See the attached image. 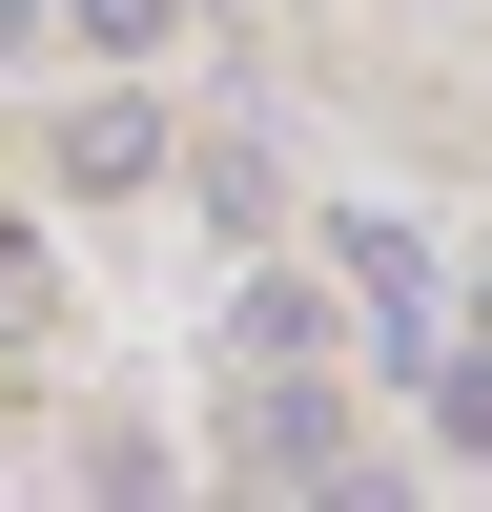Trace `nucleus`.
<instances>
[{
    "instance_id": "20e7f679",
    "label": "nucleus",
    "mask_w": 492,
    "mask_h": 512,
    "mask_svg": "<svg viewBox=\"0 0 492 512\" xmlns=\"http://www.w3.org/2000/svg\"><path fill=\"white\" fill-rule=\"evenodd\" d=\"M41 21H62L82 62H164V41H185V0H41Z\"/></svg>"
},
{
    "instance_id": "39448f33",
    "label": "nucleus",
    "mask_w": 492,
    "mask_h": 512,
    "mask_svg": "<svg viewBox=\"0 0 492 512\" xmlns=\"http://www.w3.org/2000/svg\"><path fill=\"white\" fill-rule=\"evenodd\" d=\"M0 328H41V246H0Z\"/></svg>"
},
{
    "instance_id": "7ed1b4c3",
    "label": "nucleus",
    "mask_w": 492,
    "mask_h": 512,
    "mask_svg": "<svg viewBox=\"0 0 492 512\" xmlns=\"http://www.w3.org/2000/svg\"><path fill=\"white\" fill-rule=\"evenodd\" d=\"M62 185H103V205L164 185V103H82V123H62Z\"/></svg>"
},
{
    "instance_id": "f257e3e1",
    "label": "nucleus",
    "mask_w": 492,
    "mask_h": 512,
    "mask_svg": "<svg viewBox=\"0 0 492 512\" xmlns=\"http://www.w3.org/2000/svg\"><path fill=\"white\" fill-rule=\"evenodd\" d=\"M246 472H287V492L328 472V492H349V410L308 390V349H267V390H246Z\"/></svg>"
},
{
    "instance_id": "f03ea898",
    "label": "nucleus",
    "mask_w": 492,
    "mask_h": 512,
    "mask_svg": "<svg viewBox=\"0 0 492 512\" xmlns=\"http://www.w3.org/2000/svg\"><path fill=\"white\" fill-rule=\"evenodd\" d=\"M328 246H349V287H369V349H390V369H431V246H410V226H369V205H349Z\"/></svg>"
},
{
    "instance_id": "423d86ee",
    "label": "nucleus",
    "mask_w": 492,
    "mask_h": 512,
    "mask_svg": "<svg viewBox=\"0 0 492 512\" xmlns=\"http://www.w3.org/2000/svg\"><path fill=\"white\" fill-rule=\"evenodd\" d=\"M472 349H492V246H472Z\"/></svg>"
}]
</instances>
